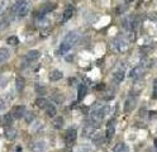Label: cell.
Masks as SVG:
<instances>
[{"label": "cell", "mask_w": 157, "mask_h": 152, "mask_svg": "<svg viewBox=\"0 0 157 152\" xmlns=\"http://www.w3.org/2000/svg\"><path fill=\"white\" fill-rule=\"evenodd\" d=\"M31 5L28 0H17L13 7V13H15L18 17H25L29 13Z\"/></svg>", "instance_id": "cell-1"}, {"label": "cell", "mask_w": 157, "mask_h": 152, "mask_svg": "<svg viewBox=\"0 0 157 152\" xmlns=\"http://www.w3.org/2000/svg\"><path fill=\"white\" fill-rule=\"evenodd\" d=\"M108 110V108L106 107H101V105H98L95 108V109L91 110L90 113V118H91V122H93L94 124H100L103 122V119H104L105 117V113Z\"/></svg>", "instance_id": "cell-2"}, {"label": "cell", "mask_w": 157, "mask_h": 152, "mask_svg": "<svg viewBox=\"0 0 157 152\" xmlns=\"http://www.w3.org/2000/svg\"><path fill=\"white\" fill-rule=\"evenodd\" d=\"M65 42H67L68 45H71L72 47L75 45H77L79 41H80V34L77 33V32H75V31H71V32H68V33L66 34V37H65Z\"/></svg>", "instance_id": "cell-3"}, {"label": "cell", "mask_w": 157, "mask_h": 152, "mask_svg": "<svg viewBox=\"0 0 157 152\" xmlns=\"http://www.w3.org/2000/svg\"><path fill=\"white\" fill-rule=\"evenodd\" d=\"M95 131H96V124H90V123H88L86 126L84 127V129H83V134H84V137L85 138H91L94 136V133H95Z\"/></svg>", "instance_id": "cell-4"}, {"label": "cell", "mask_w": 157, "mask_h": 152, "mask_svg": "<svg viewBox=\"0 0 157 152\" xmlns=\"http://www.w3.org/2000/svg\"><path fill=\"white\" fill-rule=\"evenodd\" d=\"M76 137H77L76 129H75V128H70V129H67V132H66L65 141H66L67 145H71V143H74L75 141H76Z\"/></svg>", "instance_id": "cell-5"}, {"label": "cell", "mask_w": 157, "mask_h": 152, "mask_svg": "<svg viewBox=\"0 0 157 152\" xmlns=\"http://www.w3.org/2000/svg\"><path fill=\"white\" fill-rule=\"evenodd\" d=\"M56 8V4H52V3H50V4H46V5H43V7L37 12V17H45V15L47 14V13H50V12H52L53 9Z\"/></svg>", "instance_id": "cell-6"}, {"label": "cell", "mask_w": 157, "mask_h": 152, "mask_svg": "<svg viewBox=\"0 0 157 152\" xmlns=\"http://www.w3.org/2000/svg\"><path fill=\"white\" fill-rule=\"evenodd\" d=\"M46 148H47V145L43 141H36V142L31 145V150L33 152H45Z\"/></svg>", "instance_id": "cell-7"}, {"label": "cell", "mask_w": 157, "mask_h": 152, "mask_svg": "<svg viewBox=\"0 0 157 152\" xmlns=\"http://www.w3.org/2000/svg\"><path fill=\"white\" fill-rule=\"evenodd\" d=\"M4 134H5V138H7V139H9V141H14L15 138H17L18 132H17V129H15V128L8 126L7 128L4 129Z\"/></svg>", "instance_id": "cell-8"}, {"label": "cell", "mask_w": 157, "mask_h": 152, "mask_svg": "<svg viewBox=\"0 0 157 152\" xmlns=\"http://www.w3.org/2000/svg\"><path fill=\"white\" fill-rule=\"evenodd\" d=\"M144 74V67L143 66H136L131 70V72H129V77L132 79H139L141 76H143Z\"/></svg>", "instance_id": "cell-9"}, {"label": "cell", "mask_w": 157, "mask_h": 152, "mask_svg": "<svg viewBox=\"0 0 157 152\" xmlns=\"http://www.w3.org/2000/svg\"><path fill=\"white\" fill-rule=\"evenodd\" d=\"M134 107H136V99H134L133 96H129L128 99L124 101V112L126 113H129L134 109Z\"/></svg>", "instance_id": "cell-10"}, {"label": "cell", "mask_w": 157, "mask_h": 152, "mask_svg": "<svg viewBox=\"0 0 157 152\" xmlns=\"http://www.w3.org/2000/svg\"><path fill=\"white\" fill-rule=\"evenodd\" d=\"M24 113H25V107L24 105H18V107L14 108L12 114H13V117L15 119H20L22 117H24Z\"/></svg>", "instance_id": "cell-11"}, {"label": "cell", "mask_w": 157, "mask_h": 152, "mask_svg": "<svg viewBox=\"0 0 157 152\" xmlns=\"http://www.w3.org/2000/svg\"><path fill=\"white\" fill-rule=\"evenodd\" d=\"M39 51H37V50H31L28 51V53L25 55V58L28 60V61L31 62H33V61H37V60L39 58Z\"/></svg>", "instance_id": "cell-12"}, {"label": "cell", "mask_w": 157, "mask_h": 152, "mask_svg": "<svg viewBox=\"0 0 157 152\" xmlns=\"http://www.w3.org/2000/svg\"><path fill=\"white\" fill-rule=\"evenodd\" d=\"M74 15V7L72 5H68V7L63 10V17H62V22H67L68 19H71Z\"/></svg>", "instance_id": "cell-13"}, {"label": "cell", "mask_w": 157, "mask_h": 152, "mask_svg": "<svg viewBox=\"0 0 157 152\" xmlns=\"http://www.w3.org/2000/svg\"><path fill=\"white\" fill-rule=\"evenodd\" d=\"M115 47H117V50L119 52H126L128 50V43L124 41V39H117L115 41Z\"/></svg>", "instance_id": "cell-14"}, {"label": "cell", "mask_w": 157, "mask_h": 152, "mask_svg": "<svg viewBox=\"0 0 157 152\" xmlns=\"http://www.w3.org/2000/svg\"><path fill=\"white\" fill-rule=\"evenodd\" d=\"M10 57V51L8 48H0V63L8 61Z\"/></svg>", "instance_id": "cell-15"}, {"label": "cell", "mask_w": 157, "mask_h": 152, "mask_svg": "<svg viewBox=\"0 0 157 152\" xmlns=\"http://www.w3.org/2000/svg\"><path fill=\"white\" fill-rule=\"evenodd\" d=\"M72 48V46L71 45H68L67 42H62L61 45H60V48H58V51H57V53H60V55H65L66 52H68Z\"/></svg>", "instance_id": "cell-16"}, {"label": "cell", "mask_w": 157, "mask_h": 152, "mask_svg": "<svg viewBox=\"0 0 157 152\" xmlns=\"http://www.w3.org/2000/svg\"><path fill=\"white\" fill-rule=\"evenodd\" d=\"M63 77V74L60 71V70H53L50 72V80L51 81H58Z\"/></svg>", "instance_id": "cell-17"}, {"label": "cell", "mask_w": 157, "mask_h": 152, "mask_svg": "<svg viewBox=\"0 0 157 152\" xmlns=\"http://www.w3.org/2000/svg\"><path fill=\"white\" fill-rule=\"evenodd\" d=\"M46 113H47V115L48 117H51V118H55L56 117V114H57V108L53 105V104H48L46 107Z\"/></svg>", "instance_id": "cell-18"}, {"label": "cell", "mask_w": 157, "mask_h": 152, "mask_svg": "<svg viewBox=\"0 0 157 152\" xmlns=\"http://www.w3.org/2000/svg\"><path fill=\"white\" fill-rule=\"evenodd\" d=\"M114 133H115V127H114V124H113V121H110L108 123V128H106V138L112 139Z\"/></svg>", "instance_id": "cell-19"}, {"label": "cell", "mask_w": 157, "mask_h": 152, "mask_svg": "<svg viewBox=\"0 0 157 152\" xmlns=\"http://www.w3.org/2000/svg\"><path fill=\"white\" fill-rule=\"evenodd\" d=\"M52 126H53V128H55V129H61L63 127V118L62 117H55Z\"/></svg>", "instance_id": "cell-20"}, {"label": "cell", "mask_w": 157, "mask_h": 152, "mask_svg": "<svg viewBox=\"0 0 157 152\" xmlns=\"http://www.w3.org/2000/svg\"><path fill=\"white\" fill-rule=\"evenodd\" d=\"M24 86H25V80L23 79V77H17L15 79V88H17V90L18 91H22L24 89Z\"/></svg>", "instance_id": "cell-21"}, {"label": "cell", "mask_w": 157, "mask_h": 152, "mask_svg": "<svg viewBox=\"0 0 157 152\" xmlns=\"http://www.w3.org/2000/svg\"><path fill=\"white\" fill-rule=\"evenodd\" d=\"M113 152H128V146L126 143H117L113 147Z\"/></svg>", "instance_id": "cell-22"}, {"label": "cell", "mask_w": 157, "mask_h": 152, "mask_svg": "<svg viewBox=\"0 0 157 152\" xmlns=\"http://www.w3.org/2000/svg\"><path fill=\"white\" fill-rule=\"evenodd\" d=\"M124 76H126V74L123 71H117V72H114V75H113V79H114V81L118 84V83H122L124 80Z\"/></svg>", "instance_id": "cell-23"}, {"label": "cell", "mask_w": 157, "mask_h": 152, "mask_svg": "<svg viewBox=\"0 0 157 152\" xmlns=\"http://www.w3.org/2000/svg\"><path fill=\"white\" fill-rule=\"evenodd\" d=\"M36 105L41 108V109H45V108L48 105V101L47 99H45V98H38V99L36 100Z\"/></svg>", "instance_id": "cell-24"}, {"label": "cell", "mask_w": 157, "mask_h": 152, "mask_svg": "<svg viewBox=\"0 0 157 152\" xmlns=\"http://www.w3.org/2000/svg\"><path fill=\"white\" fill-rule=\"evenodd\" d=\"M50 24H51V22L48 20L47 18H45V17H39V22H38V25L39 27H45V28H47V27H50Z\"/></svg>", "instance_id": "cell-25"}, {"label": "cell", "mask_w": 157, "mask_h": 152, "mask_svg": "<svg viewBox=\"0 0 157 152\" xmlns=\"http://www.w3.org/2000/svg\"><path fill=\"white\" fill-rule=\"evenodd\" d=\"M85 93H86V85H79V89H77L79 99H83V98L85 96Z\"/></svg>", "instance_id": "cell-26"}, {"label": "cell", "mask_w": 157, "mask_h": 152, "mask_svg": "<svg viewBox=\"0 0 157 152\" xmlns=\"http://www.w3.org/2000/svg\"><path fill=\"white\" fill-rule=\"evenodd\" d=\"M8 24H9V22L7 19V17H5V15H0V29L7 28Z\"/></svg>", "instance_id": "cell-27"}, {"label": "cell", "mask_w": 157, "mask_h": 152, "mask_svg": "<svg viewBox=\"0 0 157 152\" xmlns=\"http://www.w3.org/2000/svg\"><path fill=\"white\" fill-rule=\"evenodd\" d=\"M8 45L9 46H17L18 43H19V39H18V37L17 36H12V37H9L8 38Z\"/></svg>", "instance_id": "cell-28"}, {"label": "cell", "mask_w": 157, "mask_h": 152, "mask_svg": "<svg viewBox=\"0 0 157 152\" xmlns=\"http://www.w3.org/2000/svg\"><path fill=\"white\" fill-rule=\"evenodd\" d=\"M34 119H36V114L33 112H28V113L25 114V122L28 123V124H31L32 122L34 121Z\"/></svg>", "instance_id": "cell-29"}, {"label": "cell", "mask_w": 157, "mask_h": 152, "mask_svg": "<svg viewBox=\"0 0 157 152\" xmlns=\"http://www.w3.org/2000/svg\"><path fill=\"white\" fill-rule=\"evenodd\" d=\"M104 139H105V137H104V136L99 134V136H96L95 138H93V143H94L95 146H99V145H101L103 142H104Z\"/></svg>", "instance_id": "cell-30"}, {"label": "cell", "mask_w": 157, "mask_h": 152, "mask_svg": "<svg viewBox=\"0 0 157 152\" xmlns=\"http://www.w3.org/2000/svg\"><path fill=\"white\" fill-rule=\"evenodd\" d=\"M42 128H43V123L38 121V122L34 123L33 127H32V132H39V131H42Z\"/></svg>", "instance_id": "cell-31"}, {"label": "cell", "mask_w": 157, "mask_h": 152, "mask_svg": "<svg viewBox=\"0 0 157 152\" xmlns=\"http://www.w3.org/2000/svg\"><path fill=\"white\" fill-rule=\"evenodd\" d=\"M13 119H14L13 114H5V115H4V123L7 124V126H10L12 122H13Z\"/></svg>", "instance_id": "cell-32"}, {"label": "cell", "mask_w": 157, "mask_h": 152, "mask_svg": "<svg viewBox=\"0 0 157 152\" xmlns=\"http://www.w3.org/2000/svg\"><path fill=\"white\" fill-rule=\"evenodd\" d=\"M76 152H90V147H88V146H80L76 150Z\"/></svg>", "instance_id": "cell-33"}, {"label": "cell", "mask_w": 157, "mask_h": 152, "mask_svg": "<svg viewBox=\"0 0 157 152\" xmlns=\"http://www.w3.org/2000/svg\"><path fill=\"white\" fill-rule=\"evenodd\" d=\"M148 19L152 20V22H156V20H157V13H156V12L150 13V14H148Z\"/></svg>", "instance_id": "cell-34"}, {"label": "cell", "mask_w": 157, "mask_h": 152, "mask_svg": "<svg viewBox=\"0 0 157 152\" xmlns=\"http://www.w3.org/2000/svg\"><path fill=\"white\" fill-rule=\"evenodd\" d=\"M127 38H128V39L131 41V42H133L134 39H136V34H134V32H133V31H131V32H129V33H128V36H127Z\"/></svg>", "instance_id": "cell-35"}, {"label": "cell", "mask_w": 157, "mask_h": 152, "mask_svg": "<svg viewBox=\"0 0 157 152\" xmlns=\"http://www.w3.org/2000/svg\"><path fill=\"white\" fill-rule=\"evenodd\" d=\"M36 90H37V93H38V94H45V93H46V89L42 88L41 85H37V86H36Z\"/></svg>", "instance_id": "cell-36"}, {"label": "cell", "mask_w": 157, "mask_h": 152, "mask_svg": "<svg viewBox=\"0 0 157 152\" xmlns=\"http://www.w3.org/2000/svg\"><path fill=\"white\" fill-rule=\"evenodd\" d=\"M5 109H7V103L3 99H0V112H4Z\"/></svg>", "instance_id": "cell-37"}, {"label": "cell", "mask_w": 157, "mask_h": 152, "mask_svg": "<svg viewBox=\"0 0 157 152\" xmlns=\"http://www.w3.org/2000/svg\"><path fill=\"white\" fill-rule=\"evenodd\" d=\"M152 98H153V99H157V85H155V89H153V93H152Z\"/></svg>", "instance_id": "cell-38"}, {"label": "cell", "mask_w": 157, "mask_h": 152, "mask_svg": "<svg viewBox=\"0 0 157 152\" xmlns=\"http://www.w3.org/2000/svg\"><path fill=\"white\" fill-rule=\"evenodd\" d=\"M60 95H53V99H56L57 103H62V98H58Z\"/></svg>", "instance_id": "cell-39"}, {"label": "cell", "mask_w": 157, "mask_h": 152, "mask_svg": "<svg viewBox=\"0 0 157 152\" xmlns=\"http://www.w3.org/2000/svg\"><path fill=\"white\" fill-rule=\"evenodd\" d=\"M148 115H150L151 119H153V118L157 115V113H156V112H150V113H148Z\"/></svg>", "instance_id": "cell-40"}, {"label": "cell", "mask_w": 157, "mask_h": 152, "mask_svg": "<svg viewBox=\"0 0 157 152\" xmlns=\"http://www.w3.org/2000/svg\"><path fill=\"white\" fill-rule=\"evenodd\" d=\"M96 89H98V90H104V85H98V86H96Z\"/></svg>", "instance_id": "cell-41"}, {"label": "cell", "mask_w": 157, "mask_h": 152, "mask_svg": "<svg viewBox=\"0 0 157 152\" xmlns=\"http://www.w3.org/2000/svg\"><path fill=\"white\" fill-rule=\"evenodd\" d=\"M15 152H22V148H20V146H17V151Z\"/></svg>", "instance_id": "cell-42"}, {"label": "cell", "mask_w": 157, "mask_h": 152, "mask_svg": "<svg viewBox=\"0 0 157 152\" xmlns=\"http://www.w3.org/2000/svg\"><path fill=\"white\" fill-rule=\"evenodd\" d=\"M124 1H126L127 4H129V3H132V1H134V0H124Z\"/></svg>", "instance_id": "cell-43"}, {"label": "cell", "mask_w": 157, "mask_h": 152, "mask_svg": "<svg viewBox=\"0 0 157 152\" xmlns=\"http://www.w3.org/2000/svg\"><path fill=\"white\" fill-rule=\"evenodd\" d=\"M155 147L157 148V139H155Z\"/></svg>", "instance_id": "cell-44"}]
</instances>
